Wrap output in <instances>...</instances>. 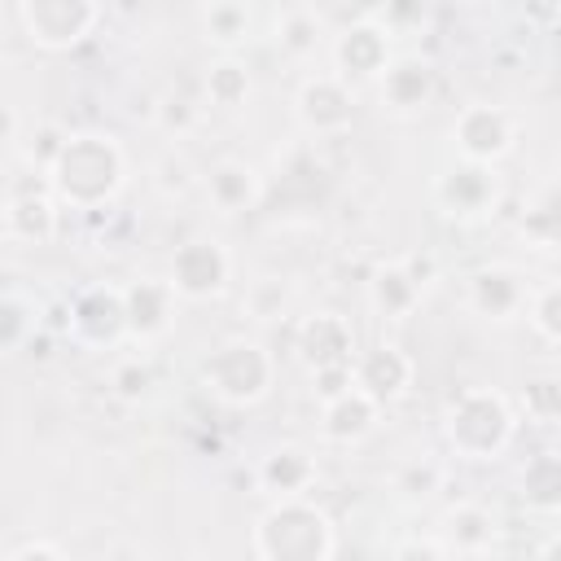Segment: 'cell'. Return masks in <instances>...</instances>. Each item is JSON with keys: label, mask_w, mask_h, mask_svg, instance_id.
Returning <instances> with one entry per match:
<instances>
[{"label": "cell", "mask_w": 561, "mask_h": 561, "mask_svg": "<svg viewBox=\"0 0 561 561\" xmlns=\"http://www.w3.org/2000/svg\"><path fill=\"white\" fill-rule=\"evenodd\" d=\"M66 140H70V131H66V127H57V123H35V127L18 140V158H22L26 167H35L39 175H48V171H53V162L61 158Z\"/></svg>", "instance_id": "f546056e"}, {"label": "cell", "mask_w": 561, "mask_h": 561, "mask_svg": "<svg viewBox=\"0 0 561 561\" xmlns=\"http://www.w3.org/2000/svg\"><path fill=\"white\" fill-rule=\"evenodd\" d=\"M517 500L530 508V513H561V447H543L535 451L522 473H517Z\"/></svg>", "instance_id": "603a6c76"}, {"label": "cell", "mask_w": 561, "mask_h": 561, "mask_svg": "<svg viewBox=\"0 0 561 561\" xmlns=\"http://www.w3.org/2000/svg\"><path fill=\"white\" fill-rule=\"evenodd\" d=\"M320 35H324L320 18H316L311 9H302V4H298V9H285L280 22H276V48H280L289 61H307V57H316Z\"/></svg>", "instance_id": "4316f807"}, {"label": "cell", "mask_w": 561, "mask_h": 561, "mask_svg": "<svg viewBox=\"0 0 561 561\" xmlns=\"http://www.w3.org/2000/svg\"><path fill=\"white\" fill-rule=\"evenodd\" d=\"M61 228V202L53 197L48 180L35 188H9L4 197V241L13 245H48Z\"/></svg>", "instance_id": "7c38bea8"}, {"label": "cell", "mask_w": 561, "mask_h": 561, "mask_svg": "<svg viewBox=\"0 0 561 561\" xmlns=\"http://www.w3.org/2000/svg\"><path fill=\"white\" fill-rule=\"evenodd\" d=\"M329 57H333V70L346 83H368V79L386 75V66L394 61V44H390V31L377 18H355L351 26H342L333 35Z\"/></svg>", "instance_id": "30bf717a"}, {"label": "cell", "mask_w": 561, "mask_h": 561, "mask_svg": "<svg viewBox=\"0 0 561 561\" xmlns=\"http://www.w3.org/2000/svg\"><path fill=\"white\" fill-rule=\"evenodd\" d=\"M517 434L508 394L491 386H465L443 408V438L460 460H500Z\"/></svg>", "instance_id": "3957f363"}, {"label": "cell", "mask_w": 561, "mask_h": 561, "mask_svg": "<svg viewBox=\"0 0 561 561\" xmlns=\"http://www.w3.org/2000/svg\"><path fill=\"white\" fill-rule=\"evenodd\" d=\"M377 421H381V403L359 386H351L346 394L320 403V434L329 443H342V447L364 443L377 430Z\"/></svg>", "instance_id": "d6986e66"}, {"label": "cell", "mask_w": 561, "mask_h": 561, "mask_svg": "<svg viewBox=\"0 0 561 561\" xmlns=\"http://www.w3.org/2000/svg\"><path fill=\"white\" fill-rule=\"evenodd\" d=\"M153 184H158L162 197H180V193L193 188V167H188L180 153H162V158L153 162Z\"/></svg>", "instance_id": "d590c367"}, {"label": "cell", "mask_w": 561, "mask_h": 561, "mask_svg": "<svg viewBox=\"0 0 561 561\" xmlns=\"http://www.w3.org/2000/svg\"><path fill=\"white\" fill-rule=\"evenodd\" d=\"M197 123H202V105H197L193 96H184V92L158 96V105H153V127H158L162 136L184 140V136L197 131Z\"/></svg>", "instance_id": "4dcf8cb0"}, {"label": "cell", "mask_w": 561, "mask_h": 561, "mask_svg": "<svg viewBox=\"0 0 561 561\" xmlns=\"http://www.w3.org/2000/svg\"><path fill=\"white\" fill-rule=\"evenodd\" d=\"M399 263L408 267V276H412L421 289L438 285V276H443V263H438V254H434V250H425V245H421V250H412V254H403Z\"/></svg>", "instance_id": "74e56055"}, {"label": "cell", "mask_w": 561, "mask_h": 561, "mask_svg": "<svg viewBox=\"0 0 561 561\" xmlns=\"http://www.w3.org/2000/svg\"><path fill=\"white\" fill-rule=\"evenodd\" d=\"M18 140H22V123H18V110H13V105H4V145H9V149H18Z\"/></svg>", "instance_id": "b9f144b4"}, {"label": "cell", "mask_w": 561, "mask_h": 561, "mask_svg": "<svg viewBox=\"0 0 561 561\" xmlns=\"http://www.w3.org/2000/svg\"><path fill=\"white\" fill-rule=\"evenodd\" d=\"M535 552H539V557H561V530H552Z\"/></svg>", "instance_id": "7bdbcfd3"}, {"label": "cell", "mask_w": 561, "mask_h": 561, "mask_svg": "<svg viewBox=\"0 0 561 561\" xmlns=\"http://www.w3.org/2000/svg\"><path fill=\"white\" fill-rule=\"evenodd\" d=\"M70 210H105L127 184V153L110 131H70L61 158L44 175Z\"/></svg>", "instance_id": "6da1fadb"}, {"label": "cell", "mask_w": 561, "mask_h": 561, "mask_svg": "<svg viewBox=\"0 0 561 561\" xmlns=\"http://www.w3.org/2000/svg\"><path fill=\"white\" fill-rule=\"evenodd\" d=\"M557 175H561V158H557Z\"/></svg>", "instance_id": "f6af8a7d"}, {"label": "cell", "mask_w": 561, "mask_h": 561, "mask_svg": "<svg viewBox=\"0 0 561 561\" xmlns=\"http://www.w3.org/2000/svg\"><path fill=\"white\" fill-rule=\"evenodd\" d=\"M289 307H294V289H289L280 276H259V280L245 289V311H250L254 320H263V324L285 320Z\"/></svg>", "instance_id": "1f68e13d"}, {"label": "cell", "mask_w": 561, "mask_h": 561, "mask_svg": "<svg viewBox=\"0 0 561 561\" xmlns=\"http://www.w3.org/2000/svg\"><path fill=\"white\" fill-rule=\"evenodd\" d=\"M443 543L456 552V557H482L495 548L500 539V517L486 508V504H473V500H460L443 513V526H438Z\"/></svg>", "instance_id": "44dd1931"}, {"label": "cell", "mask_w": 561, "mask_h": 561, "mask_svg": "<svg viewBox=\"0 0 561 561\" xmlns=\"http://www.w3.org/2000/svg\"><path fill=\"white\" fill-rule=\"evenodd\" d=\"M39 324H44V320H39V307H35L26 294L9 289V294L0 298V351H4V355L26 351V342H31V333H35Z\"/></svg>", "instance_id": "83f0119b"}, {"label": "cell", "mask_w": 561, "mask_h": 561, "mask_svg": "<svg viewBox=\"0 0 561 561\" xmlns=\"http://www.w3.org/2000/svg\"><path fill=\"white\" fill-rule=\"evenodd\" d=\"M416 381V364L408 351H399L394 342H377L373 351L355 355V386L368 390L381 408L399 403Z\"/></svg>", "instance_id": "e0dca14e"}, {"label": "cell", "mask_w": 561, "mask_h": 561, "mask_svg": "<svg viewBox=\"0 0 561 561\" xmlns=\"http://www.w3.org/2000/svg\"><path fill=\"white\" fill-rule=\"evenodd\" d=\"M443 482H447V469H443L434 456H412V460H403V465L394 469L390 491H394L403 504H425V500H434V495L443 491Z\"/></svg>", "instance_id": "484cf974"}, {"label": "cell", "mask_w": 561, "mask_h": 561, "mask_svg": "<svg viewBox=\"0 0 561 561\" xmlns=\"http://www.w3.org/2000/svg\"><path fill=\"white\" fill-rule=\"evenodd\" d=\"M377 22L390 35H408V31H416V26L430 22V0H386L381 13H377Z\"/></svg>", "instance_id": "e575fe53"}, {"label": "cell", "mask_w": 561, "mask_h": 561, "mask_svg": "<svg viewBox=\"0 0 561 561\" xmlns=\"http://www.w3.org/2000/svg\"><path fill=\"white\" fill-rule=\"evenodd\" d=\"M294 351L307 373L329 364H355V329L337 311H311L294 324Z\"/></svg>", "instance_id": "9a60e30c"}, {"label": "cell", "mask_w": 561, "mask_h": 561, "mask_svg": "<svg viewBox=\"0 0 561 561\" xmlns=\"http://www.w3.org/2000/svg\"><path fill=\"white\" fill-rule=\"evenodd\" d=\"M153 386H158V373H153V364H149L145 355H123V359H114V368H110V390H114V399H123V403H145V399L153 394Z\"/></svg>", "instance_id": "f1b7e54d"}, {"label": "cell", "mask_w": 561, "mask_h": 561, "mask_svg": "<svg viewBox=\"0 0 561 561\" xmlns=\"http://www.w3.org/2000/svg\"><path fill=\"white\" fill-rule=\"evenodd\" d=\"M123 302H127V337L131 342H158L171 333L175 324V285L171 280H158V276H140L131 285H123Z\"/></svg>", "instance_id": "2e32d148"}, {"label": "cell", "mask_w": 561, "mask_h": 561, "mask_svg": "<svg viewBox=\"0 0 561 561\" xmlns=\"http://www.w3.org/2000/svg\"><path fill=\"white\" fill-rule=\"evenodd\" d=\"M394 557H403V561L408 557H434L438 561V557H451V548L443 543V535H425V539H399L394 543Z\"/></svg>", "instance_id": "ab89813d"}, {"label": "cell", "mask_w": 561, "mask_h": 561, "mask_svg": "<svg viewBox=\"0 0 561 561\" xmlns=\"http://www.w3.org/2000/svg\"><path fill=\"white\" fill-rule=\"evenodd\" d=\"M522 412L539 425H557L561 421V377H535L522 390Z\"/></svg>", "instance_id": "836d02e7"}, {"label": "cell", "mask_w": 561, "mask_h": 561, "mask_svg": "<svg viewBox=\"0 0 561 561\" xmlns=\"http://www.w3.org/2000/svg\"><path fill=\"white\" fill-rule=\"evenodd\" d=\"M18 18L35 48L70 53L96 31L101 0H18Z\"/></svg>", "instance_id": "5b68a950"}, {"label": "cell", "mask_w": 561, "mask_h": 561, "mask_svg": "<svg viewBox=\"0 0 561 561\" xmlns=\"http://www.w3.org/2000/svg\"><path fill=\"white\" fill-rule=\"evenodd\" d=\"M451 145L465 162H504L517 145V118L504 110V105H486V101H473L456 114L451 123Z\"/></svg>", "instance_id": "52a82bcc"}, {"label": "cell", "mask_w": 561, "mask_h": 561, "mask_svg": "<svg viewBox=\"0 0 561 561\" xmlns=\"http://www.w3.org/2000/svg\"><path fill=\"white\" fill-rule=\"evenodd\" d=\"M294 114L311 136H342L355 118V92L337 70L307 75L294 92Z\"/></svg>", "instance_id": "ba28073f"}, {"label": "cell", "mask_w": 561, "mask_h": 561, "mask_svg": "<svg viewBox=\"0 0 561 561\" xmlns=\"http://www.w3.org/2000/svg\"><path fill=\"white\" fill-rule=\"evenodd\" d=\"M526 18L535 26H552L561 22V0H526Z\"/></svg>", "instance_id": "60d3db41"}, {"label": "cell", "mask_w": 561, "mask_h": 561, "mask_svg": "<svg viewBox=\"0 0 561 561\" xmlns=\"http://www.w3.org/2000/svg\"><path fill=\"white\" fill-rule=\"evenodd\" d=\"M197 4H202V9H206V4H215V0H197Z\"/></svg>", "instance_id": "ee69618b"}, {"label": "cell", "mask_w": 561, "mask_h": 561, "mask_svg": "<svg viewBox=\"0 0 561 561\" xmlns=\"http://www.w3.org/2000/svg\"><path fill=\"white\" fill-rule=\"evenodd\" d=\"M202 92H206V101H210L215 110H224V114L250 105V96H254L250 66H245L237 53H219V57L206 66V75H202Z\"/></svg>", "instance_id": "cb8c5ba5"}, {"label": "cell", "mask_w": 561, "mask_h": 561, "mask_svg": "<svg viewBox=\"0 0 561 561\" xmlns=\"http://www.w3.org/2000/svg\"><path fill=\"white\" fill-rule=\"evenodd\" d=\"M167 280L175 285L180 302H210L232 280V254L210 237H193V241L175 245Z\"/></svg>", "instance_id": "8992f818"}, {"label": "cell", "mask_w": 561, "mask_h": 561, "mask_svg": "<svg viewBox=\"0 0 561 561\" xmlns=\"http://www.w3.org/2000/svg\"><path fill=\"white\" fill-rule=\"evenodd\" d=\"M4 561H66V548L53 539H26V543L9 548Z\"/></svg>", "instance_id": "f35d334b"}, {"label": "cell", "mask_w": 561, "mask_h": 561, "mask_svg": "<svg viewBox=\"0 0 561 561\" xmlns=\"http://www.w3.org/2000/svg\"><path fill=\"white\" fill-rule=\"evenodd\" d=\"M250 548L259 561H329L337 552V526L316 500L289 495L259 513Z\"/></svg>", "instance_id": "7a4b0ae2"}, {"label": "cell", "mask_w": 561, "mask_h": 561, "mask_svg": "<svg viewBox=\"0 0 561 561\" xmlns=\"http://www.w3.org/2000/svg\"><path fill=\"white\" fill-rule=\"evenodd\" d=\"M526 320L530 329L543 337V342H557L561 346V280H548L530 294L526 302Z\"/></svg>", "instance_id": "d6a6232c"}, {"label": "cell", "mask_w": 561, "mask_h": 561, "mask_svg": "<svg viewBox=\"0 0 561 561\" xmlns=\"http://www.w3.org/2000/svg\"><path fill=\"white\" fill-rule=\"evenodd\" d=\"M377 96L399 118H412V114L430 110L434 96H438V70H434V61L430 57H416V53H399L386 66V75L377 79Z\"/></svg>", "instance_id": "4fadbf2b"}, {"label": "cell", "mask_w": 561, "mask_h": 561, "mask_svg": "<svg viewBox=\"0 0 561 561\" xmlns=\"http://www.w3.org/2000/svg\"><path fill=\"white\" fill-rule=\"evenodd\" d=\"M355 386V364H329V368H311V394L320 403L346 394Z\"/></svg>", "instance_id": "8d00e7d4"}, {"label": "cell", "mask_w": 561, "mask_h": 561, "mask_svg": "<svg viewBox=\"0 0 561 561\" xmlns=\"http://www.w3.org/2000/svg\"><path fill=\"white\" fill-rule=\"evenodd\" d=\"M434 202L447 219H486L500 206V175L486 162H456L434 180Z\"/></svg>", "instance_id": "9c48e42d"}, {"label": "cell", "mask_w": 561, "mask_h": 561, "mask_svg": "<svg viewBox=\"0 0 561 561\" xmlns=\"http://www.w3.org/2000/svg\"><path fill=\"white\" fill-rule=\"evenodd\" d=\"M70 337L79 346H118L127 337V302H123V289L118 285H88L70 298Z\"/></svg>", "instance_id": "8fae6325"}, {"label": "cell", "mask_w": 561, "mask_h": 561, "mask_svg": "<svg viewBox=\"0 0 561 561\" xmlns=\"http://www.w3.org/2000/svg\"><path fill=\"white\" fill-rule=\"evenodd\" d=\"M465 302H469L473 316L495 320V324H508V320L526 316L530 294H526V280H522L517 267H508V263H491V267H478V272L469 276V285H465Z\"/></svg>", "instance_id": "5bb4252c"}, {"label": "cell", "mask_w": 561, "mask_h": 561, "mask_svg": "<svg viewBox=\"0 0 561 561\" xmlns=\"http://www.w3.org/2000/svg\"><path fill=\"white\" fill-rule=\"evenodd\" d=\"M254 486H259L263 495H272V500L307 495V491L316 486V460H311V451L298 447V443L272 447V451L259 460V469H254Z\"/></svg>", "instance_id": "ac0fdd59"}, {"label": "cell", "mask_w": 561, "mask_h": 561, "mask_svg": "<svg viewBox=\"0 0 561 561\" xmlns=\"http://www.w3.org/2000/svg\"><path fill=\"white\" fill-rule=\"evenodd\" d=\"M421 298H425V289L408 276V267L399 259L373 267V276H368V307H373V316L399 324V320H408L421 307Z\"/></svg>", "instance_id": "7402d4cb"}, {"label": "cell", "mask_w": 561, "mask_h": 561, "mask_svg": "<svg viewBox=\"0 0 561 561\" xmlns=\"http://www.w3.org/2000/svg\"><path fill=\"white\" fill-rule=\"evenodd\" d=\"M202 39L219 53H237L250 39V9L245 0H215L202 9Z\"/></svg>", "instance_id": "d4e9b609"}, {"label": "cell", "mask_w": 561, "mask_h": 561, "mask_svg": "<svg viewBox=\"0 0 561 561\" xmlns=\"http://www.w3.org/2000/svg\"><path fill=\"white\" fill-rule=\"evenodd\" d=\"M206 197L219 215H245L263 202V175L241 158H219L206 171Z\"/></svg>", "instance_id": "ffe728a7"}, {"label": "cell", "mask_w": 561, "mask_h": 561, "mask_svg": "<svg viewBox=\"0 0 561 561\" xmlns=\"http://www.w3.org/2000/svg\"><path fill=\"white\" fill-rule=\"evenodd\" d=\"M276 381V359L254 337H228L202 359V386L228 408H254Z\"/></svg>", "instance_id": "277c9868"}]
</instances>
